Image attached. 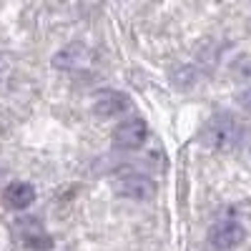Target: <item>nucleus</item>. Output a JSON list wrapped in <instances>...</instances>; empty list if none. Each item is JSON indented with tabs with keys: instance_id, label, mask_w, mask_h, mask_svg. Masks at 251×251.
<instances>
[{
	"instance_id": "nucleus-1",
	"label": "nucleus",
	"mask_w": 251,
	"mask_h": 251,
	"mask_svg": "<svg viewBox=\"0 0 251 251\" xmlns=\"http://www.w3.org/2000/svg\"><path fill=\"white\" fill-rule=\"evenodd\" d=\"M149 136V126L143 118H126L113 128V149L118 151H136L146 143Z\"/></svg>"
},
{
	"instance_id": "nucleus-2",
	"label": "nucleus",
	"mask_w": 251,
	"mask_h": 251,
	"mask_svg": "<svg viewBox=\"0 0 251 251\" xmlns=\"http://www.w3.org/2000/svg\"><path fill=\"white\" fill-rule=\"evenodd\" d=\"M116 191L126 199H136V201H146V199H153L156 194V183L151 178H146L141 174H128V176H121L116 181Z\"/></svg>"
},
{
	"instance_id": "nucleus-3",
	"label": "nucleus",
	"mask_w": 251,
	"mask_h": 251,
	"mask_svg": "<svg viewBox=\"0 0 251 251\" xmlns=\"http://www.w3.org/2000/svg\"><path fill=\"white\" fill-rule=\"evenodd\" d=\"M208 241H211V246L219 249V251H228V249H234L244 241V228L236 221H221V224L211 226Z\"/></svg>"
},
{
	"instance_id": "nucleus-4",
	"label": "nucleus",
	"mask_w": 251,
	"mask_h": 251,
	"mask_svg": "<svg viewBox=\"0 0 251 251\" xmlns=\"http://www.w3.org/2000/svg\"><path fill=\"white\" fill-rule=\"evenodd\" d=\"M234 133H236V128H234L231 118L219 116V118H214L211 123L206 126L203 143H206V146H211V149H226V146L231 143Z\"/></svg>"
},
{
	"instance_id": "nucleus-5",
	"label": "nucleus",
	"mask_w": 251,
	"mask_h": 251,
	"mask_svg": "<svg viewBox=\"0 0 251 251\" xmlns=\"http://www.w3.org/2000/svg\"><path fill=\"white\" fill-rule=\"evenodd\" d=\"M126 108H131V98L121 91H100V96L93 100V113L103 118H111Z\"/></svg>"
},
{
	"instance_id": "nucleus-6",
	"label": "nucleus",
	"mask_w": 251,
	"mask_h": 251,
	"mask_svg": "<svg viewBox=\"0 0 251 251\" xmlns=\"http://www.w3.org/2000/svg\"><path fill=\"white\" fill-rule=\"evenodd\" d=\"M20 236H23V244L33 251H50L53 249V239L43 231L40 221H35V219L20 221Z\"/></svg>"
},
{
	"instance_id": "nucleus-7",
	"label": "nucleus",
	"mask_w": 251,
	"mask_h": 251,
	"mask_svg": "<svg viewBox=\"0 0 251 251\" xmlns=\"http://www.w3.org/2000/svg\"><path fill=\"white\" fill-rule=\"evenodd\" d=\"M3 199L13 211H25V208L35 201V188L28 181H13V183L5 186Z\"/></svg>"
},
{
	"instance_id": "nucleus-8",
	"label": "nucleus",
	"mask_w": 251,
	"mask_h": 251,
	"mask_svg": "<svg viewBox=\"0 0 251 251\" xmlns=\"http://www.w3.org/2000/svg\"><path fill=\"white\" fill-rule=\"evenodd\" d=\"M86 60H88L86 46L71 43V46H66L63 50H58V55L53 58V66H55V68H66V71H75V68H80Z\"/></svg>"
},
{
	"instance_id": "nucleus-9",
	"label": "nucleus",
	"mask_w": 251,
	"mask_h": 251,
	"mask_svg": "<svg viewBox=\"0 0 251 251\" xmlns=\"http://www.w3.org/2000/svg\"><path fill=\"white\" fill-rule=\"evenodd\" d=\"M239 106H241L246 113H251V88L241 91V96H239Z\"/></svg>"
}]
</instances>
